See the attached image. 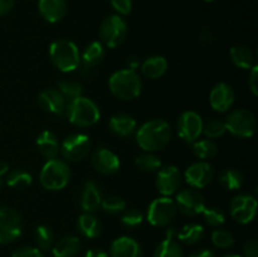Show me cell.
Here are the masks:
<instances>
[{
  "instance_id": "6da1fadb",
  "label": "cell",
  "mask_w": 258,
  "mask_h": 257,
  "mask_svg": "<svg viewBox=\"0 0 258 257\" xmlns=\"http://www.w3.org/2000/svg\"><path fill=\"white\" fill-rule=\"evenodd\" d=\"M173 131L168 121L155 118L136 128L135 138L138 145L148 153H154L165 148L170 141Z\"/></svg>"
},
{
  "instance_id": "7a4b0ae2",
  "label": "cell",
  "mask_w": 258,
  "mask_h": 257,
  "mask_svg": "<svg viewBox=\"0 0 258 257\" xmlns=\"http://www.w3.org/2000/svg\"><path fill=\"white\" fill-rule=\"evenodd\" d=\"M64 115L68 121L77 127H91L100 121L101 111L97 103L91 98L81 96L67 102Z\"/></svg>"
},
{
  "instance_id": "3957f363",
  "label": "cell",
  "mask_w": 258,
  "mask_h": 257,
  "mask_svg": "<svg viewBox=\"0 0 258 257\" xmlns=\"http://www.w3.org/2000/svg\"><path fill=\"white\" fill-rule=\"evenodd\" d=\"M49 58L57 70L63 73L75 72L81 66L78 47L70 39H57L50 44Z\"/></svg>"
},
{
  "instance_id": "277c9868",
  "label": "cell",
  "mask_w": 258,
  "mask_h": 257,
  "mask_svg": "<svg viewBox=\"0 0 258 257\" xmlns=\"http://www.w3.org/2000/svg\"><path fill=\"white\" fill-rule=\"evenodd\" d=\"M108 87L115 97L122 101H131L140 96L143 91V81L136 71L125 68L111 76L108 80Z\"/></svg>"
},
{
  "instance_id": "5b68a950",
  "label": "cell",
  "mask_w": 258,
  "mask_h": 257,
  "mask_svg": "<svg viewBox=\"0 0 258 257\" xmlns=\"http://www.w3.org/2000/svg\"><path fill=\"white\" fill-rule=\"evenodd\" d=\"M71 169L67 161L60 159H50L43 165L39 174V181L47 190H62L71 180Z\"/></svg>"
},
{
  "instance_id": "8992f818",
  "label": "cell",
  "mask_w": 258,
  "mask_h": 257,
  "mask_svg": "<svg viewBox=\"0 0 258 257\" xmlns=\"http://www.w3.org/2000/svg\"><path fill=\"white\" fill-rule=\"evenodd\" d=\"M227 131L241 139H249L254 135L257 128V121L253 113L247 108H237L224 120Z\"/></svg>"
},
{
  "instance_id": "52a82bcc",
  "label": "cell",
  "mask_w": 258,
  "mask_h": 257,
  "mask_svg": "<svg viewBox=\"0 0 258 257\" xmlns=\"http://www.w3.org/2000/svg\"><path fill=\"white\" fill-rule=\"evenodd\" d=\"M98 34L103 47L117 48L125 40L127 34V24L121 15H110L101 23Z\"/></svg>"
},
{
  "instance_id": "ba28073f",
  "label": "cell",
  "mask_w": 258,
  "mask_h": 257,
  "mask_svg": "<svg viewBox=\"0 0 258 257\" xmlns=\"http://www.w3.org/2000/svg\"><path fill=\"white\" fill-rule=\"evenodd\" d=\"M178 208L174 199L170 197H160L149 204L146 219L154 227H169L175 219Z\"/></svg>"
},
{
  "instance_id": "9c48e42d",
  "label": "cell",
  "mask_w": 258,
  "mask_h": 257,
  "mask_svg": "<svg viewBox=\"0 0 258 257\" xmlns=\"http://www.w3.org/2000/svg\"><path fill=\"white\" fill-rule=\"evenodd\" d=\"M22 217L15 209L0 206V244L17 241L22 236Z\"/></svg>"
},
{
  "instance_id": "30bf717a",
  "label": "cell",
  "mask_w": 258,
  "mask_h": 257,
  "mask_svg": "<svg viewBox=\"0 0 258 257\" xmlns=\"http://www.w3.org/2000/svg\"><path fill=\"white\" fill-rule=\"evenodd\" d=\"M91 150V140L86 134L76 133L68 135L60 144L59 153L67 161H81Z\"/></svg>"
},
{
  "instance_id": "8fae6325",
  "label": "cell",
  "mask_w": 258,
  "mask_h": 257,
  "mask_svg": "<svg viewBox=\"0 0 258 257\" xmlns=\"http://www.w3.org/2000/svg\"><path fill=\"white\" fill-rule=\"evenodd\" d=\"M257 199L252 194L242 193L234 197L229 204V213L232 218L241 224H248L257 214Z\"/></svg>"
},
{
  "instance_id": "7c38bea8",
  "label": "cell",
  "mask_w": 258,
  "mask_h": 257,
  "mask_svg": "<svg viewBox=\"0 0 258 257\" xmlns=\"http://www.w3.org/2000/svg\"><path fill=\"white\" fill-rule=\"evenodd\" d=\"M203 120L196 111H184L176 122V131L179 138L188 144L198 140L203 131Z\"/></svg>"
},
{
  "instance_id": "4fadbf2b",
  "label": "cell",
  "mask_w": 258,
  "mask_h": 257,
  "mask_svg": "<svg viewBox=\"0 0 258 257\" xmlns=\"http://www.w3.org/2000/svg\"><path fill=\"white\" fill-rule=\"evenodd\" d=\"M176 208L184 213L185 216L196 217L202 214V212L206 208V201L204 197L199 193L197 189H183L180 191H176L175 196Z\"/></svg>"
},
{
  "instance_id": "5bb4252c",
  "label": "cell",
  "mask_w": 258,
  "mask_h": 257,
  "mask_svg": "<svg viewBox=\"0 0 258 257\" xmlns=\"http://www.w3.org/2000/svg\"><path fill=\"white\" fill-rule=\"evenodd\" d=\"M156 188L163 197H170L176 194L181 184V174L174 165L161 166L156 174Z\"/></svg>"
},
{
  "instance_id": "9a60e30c",
  "label": "cell",
  "mask_w": 258,
  "mask_h": 257,
  "mask_svg": "<svg viewBox=\"0 0 258 257\" xmlns=\"http://www.w3.org/2000/svg\"><path fill=\"white\" fill-rule=\"evenodd\" d=\"M214 176L213 166L206 160L193 163L184 173V179L193 189H202L208 185Z\"/></svg>"
},
{
  "instance_id": "2e32d148",
  "label": "cell",
  "mask_w": 258,
  "mask_h": 257,
  "mask_svg": "<svg viewBox=\"0 0 258 257\" xmlns=\"http://www.w3.org/2000/svg\"><path fill=\"white\" fill-rule=\"evenodd\" d=\"M234 101H236V92L232 86L226 82L217 83L209 93V103L217 112H227L231 110Z\"/></svg>"
},
{
  "instance_id": "e0dca14e",
  "label": "cell",
  "mask_w": 258,
  "mask_h": 257,
  "mask_svg": "<svg viewBox=\"0 0 258 257\" xmlns=\"http://www.w3.org/2000/svg\"><path fill=\"white\" fill-rule=\"evenodd\" d=\"M92 165L103 175H113L120 170V158L107 148H98L92 154Z\"/></svg>"
},
{
  "instance_id": "ac0fdd59",
  "label": "cell",
  "mask_w": 258,
  "mask_h": 257,
  "mask_svg": "<svg viewBox=\"0 0 258 257\" xmlns=\"http://www.w3.org/2000/svg\"><path fill=\"white\" fill-rule=\"evenodd\" d=\"M38 103L45 112L55 116H64L67 102L57 88L43 90L38 96Z\"/></svg>"
},
{
  "instance_id": "d6986e66",
  "label": "cell",
  "mask_w": 258,
  "mask_h": 257,
  "mask_svg": "<svg viewBox=\"0 0 258 257\" xmlns=\"http://www.w3.org/2000/svg\"><path fill=\"white\" fill-rule=\"evenodd\" d=\"M110 257H144V251L136 239L122 236L111 243Z\"/></svg>"
},
{
  "instance_id": "ffe728a7",
  "label": "cell",
  "mask_w": 258,
  "mask_h": 257,
  "mask_svg": "<svg viewBox=\"0 0 258 257\" xmlns=\"http://www.w3.org/2000/svg\"><path fill=\"white\" fill-rule=\"evenodd\" d=\"M101 190L97 183L93 180H87L83 185L82 193H81L80 206L85 213H95L101 208Z\"/></svg>"
},
{
  "instance_id": "44dd1931",
  "label": "cell",
  "mask_w": 258,
  "mask_h": 257,
  "mask_svg": "<svg viewBox=\"0 0 258 257\" xmlns=\"http://www.w3.org/2000/svg\"><path fill=\"white\" fill-rule=\"evenodd\" d=\"M38 10L48 23H58L67 14L66 0H39Z\"/></svg>"
},
{
  "instance_id": "7402d4cb",
  "label": "cell",
  "mask_w": 258,
  "mask_h": 257,
  "mask_svg": "<svg viewBox=\"0 0 258 257\" xmlns=\"http://www.w3.org/2000/svg\"><path fill=\"white\" fill-rule=\"evenodd\" d=\"M108 127L116 136L128 138L136 133L138 123H136L135 118L128 113L118 112L111 116L110 121H108Z\"/></svg>"
},
{
  "instance_id": "603a6c76",
  "label": "cell",
  "mask_w": 258,
  "mask_h": 257,
  "mask_svg": "<svg viewBox=\"0 0 258 257\" xmlns=\"http://www.w3.org/2000/svg\"><path fill=\"white\" fill-rule=\"evenodd\" d=\"M37 148L39 150V153L44 156L47 160L50 159H55L59 154L60 144L58 141L57 135L54 133L49 130H44L39 134V136L37 138Z\"/></svg>"
},
{
  "instance_id": "cb8c5ba5",
  "label": "cell",
  "mask_w": 258,
  "mask_h": 257,
  "mask_svg": "<svg viewBox=\"0 0 258 257\" xmlns=\"http://www.w3.org/2000/svg\"><path fill=\"white\" fill-rule=\"evenodd\" d=\"M141 73L150 80H159L168 71V60L163 55H151L140 66Z\"/></svg>"
},
{
  "instance_id": "d4e9b609",
  "label": "cell",
  "mask_w": 258,
  "mask_h": 257,
  "mask_svg": "<svg viewBox=\"0 0 258 257\" xmlns=\"http://www.w3.org/2000/svg\"><path fill=\"white\" fill-rule=\"evenodd\" d=\"M81 239L76 236H66L54 242L52 253L54 257H75L81 251Z\"/></svg>"
},
{
  "instance_id": "484cf974",
  "label": "cell",
  "mask_w": 258,
  "mask_h": 257,
  "mask_svg": "<svg viewBox=\"0 0 258 257\" xmlns=\"http://www.w3.org/2000/svg\"><path fill=\"white\" fill-rule=\"evenodd\" d=\"M105 58V47L101 42H91L81 54V66L85 70H92L93 67L100 65Z\"/></svg>"
},
{
  "instance_id": "4316f807",
  "label": "cell",
  "mask_w": 258,
  "mask_h": 257,
  "mask_svg": "<svg viewBox=\"0 0 258 257\" xmlns=\"http://www.w3.org/2000/svg\"><path fill=\"white\" fill-rule=\"evenodd\" d=\"M77 229L86 238H96L102 232V224L95 213H82L77 219Z\"/></svg>"
},
{
  "instance_id": "83f0119b",
  "label": "cell",
  "mask_w": 258,
  "mask_h": 257,
  "mask_svg": "<svg viewBox=\"0 0 258 257\" xmlns=\"http://www.w3.org/2000/svg\"><path fill=\"white\" fill-rule=\"evenodd\" d=\"M231 59L236 67L241 70H251L254 66V57L252 50L244 44H236L231 48Z\"/></svg>"
},
{
  "instance_id": "f1b7e54d",
  "label": "cell",
  "mask_w": 258,
  "mask_h": 257,
  "mask_svg": "<svg viewBox=\"0 0 258 257\" xmlns=\"http://www.w3.org/2000/svg\"><path fill=\"white\" fill-rule=\"evenodd\" d=\"M183 248L174 237H166L156 246L154 257H183Z\"/></svg>"
},
{
  "instance_id": "f546056e",
  "label": "cell",
  "mask_w": 258,
  "mask_h": 257,
  "mask_svg": "<svg viewBox=\"0 0 258 257\" xmlns=\"http://www.w3.org/2000/svg\"><path fill=\"white\" fill-rule=\"evenodd\" d=\"M218 181L227 190H238L243 186L244 176L237 169H226L218 176Z\"/></svg>"
},
{
  "instance_id": "4dcf8cb0",
  "label": "cell",
  "mask_w": 258,
  "mask_h": 257,
  "mask_svg": "<svg viewBox=\"0 0 258 257\" xmlns=\"http://www.w3.org/2000/svg\"><path fill=\"white\" fill-rule=\"evenodd\" d=\"M204 236V228L202 224L189 223L185 224L176 233V239L185 244H194L201 241Z\"/></svg>"
},
{
  "instance_id": "1f68e13d",
  "label": "cell",
  "mask_w": 258,
  "mask_h": 257,
  "mask_svg": "<svg viewBox=\"0 0 258 257\" xmlns=\"http://www.w3.org/2000/svg\"><path fill=\"white\" fill-rule=\"evenodd\" d=\"M33 176L29 171L24 169H14L12 171H8L7 174V184L13 189H27L32 185Z\"/></svg>"
},
{
  "instance_id": "d6a6232c",
  "label": "cell",
  "mask_w": 258,
  "mask_h": 257,
  "mask_svg": "<svg viewBox=\"0 0 258 257\" xmlns=\"http://www.w3.org/2000/svg\"><path fill=\"white\" fill-rule=\"evenodd\" d=\"M135 165L138 166L141 171H145V173H154V171H158L159 169L163 166V164H161V160L159 156H156L154 153H148V151H145V153L136 156Z\"/></svg>"
},
{
  "instance_id": "836d02e7",
  "label": "cell",
  "mask_w": 258,
  "mask_h": 257,
  "mask_svg": "<svg viewBox=\"0 0 258 257\" xmlns=\"http://www.w3.org/2000/svg\"><path fill=\"white\" fill-rule=\"evenodd\" d=\"M193 153L197 158L206 160V159L214 158L218 153V146L211 139H203L193 143Z\"/></svg>"
},
{
  "instance_id": "e575fe53",
  "label": "cell",
  "mask_w": 258,
  "mask_h": 257,
  "mask_svg": "<svg viewBox=\"0 0 258 257\" xmlns=\"http://www.w3.org/2000/svg\"><path fill=\"white\" fill-rule=\"evenodd\" d=\"M35 237V243L37 247L40 251H48V249L52 248V246L54 244V233H53L52 229L48 226H38L35 228L34 232Z\"/></svg>"
},
{
  "instance_id": "d590c367",
  "label": "cell",
  "mask_w": 258,
  "mask_h": 257,
  "mask_svg": "<svg viewBox=\"0 0 258 257\" xmlns=\"http://www.w3.org/2000/svg\"><path fill=\"white\" fill-rule=\"evenodd\" d=\"M57 90L62 93L66 102H70V101L75 100V98L81 97L83 92V88L81 83L75 82V81H67V80L59 81V82H58Z\"/></svg>"
},
{
  "instance_id": "8d00e7d4",
  "label": "cell",
  "mask_w": 258,
  "mask_h": 257,
  "mask_svg": "<svg viewBox=\"0 0 258 257\" xmlns=\"http://www.w3.org/2000/svg\"><path fill=\"white\" fill-rule=\"evenodd\" d=\"M101 208L108 214H120L126 209L125 199L117 196H108L101 201Z\"/></svg>"
},
{
  "instance_id": "74e56055",
  "label": "cell",
  "mask_w": 258,
  "mask_h": 257,
  "mask_svg": "<svg viewBox=\"0 0 258 257\" xmlns=\"http://www.w3.org/2000/svg\"><path fill=\"white\" fill-rule=\"evenodd\" d=\"M202 214L207 224L211 227H221L226 222V213L219 207H206Z\"/></svg>"
},
{
  "instance_id": "f35d334b",
  "label": "cell",
  "mask_w": 258,
  "mask_h": 257,
  "mask_svg": "<svg viewBox=\"0 0 258 257\" xmlns=\"http://www.w3.org/2000/svg\"><path fill=\"white\" fill-rule=\"evenodd\" d=\"M226 131L227 128L224 121L216 118V120H211L207 123H203V131H202V134H204L207 138L213 140V139L223 136L226 134Z\"/></svg>"
},
{
  "instance_id": "ab89813d",
  "label": "cell",
  "mask_w": 258,
  "mask_h": 257,
  "mask_svg": "<svg viewBox=\"0 0 258 257\" xmlns=\"http://www.w3.org/2000/svg\"><path fill=\"white\" fill-rule=\"evenodd\" d=\"M212 242L218 248H231L234 244V237L231 232L219 228L213 231V233H212Z\"/></svg>"
},
{
  "instance_id": "60d3db41",
  "label": "cell",
  "mask_w": 258,
  "mask_h": 257,
  "mask_svg": "<svg viewBox=\"0 0 258 257\" xmlns=\"http://www.w3.org/2000/svg\"><path fill=\"white\" fill-rule=\"evenodd\" d=\"M144 221V214L143 212L139 209L130 208L125 209L122 212V217H121V223L127 228H135V227L140 226Z\"/></svg>"
},
{
  "instance_id": "b9f144b4",
  "label": "cell",
  "mask_w": 258,
  "mask_h": 257,
  "mask_svg": "<svg viewBox=\"0 0 258 257\" xmlns=\"http://www.w3.org/2000/svg\"><path fill=\"white\" fill-rule=\"evenodd\" d=\"M12 257H44V254L38 247L23 246L15 249L12 253Z\"/></svg>"
},
{
  "instance_id": "7bdbcfd3",
  "label": "cell",
  "mask_w": 258,
  "mask_h": 257,
  "mask_svg": "<svg viewBox=\"0 0 258 257\" xmlns=\"http://www.w3.org/2000/svg\"><path fill=\"white\" fill-rule=\"evenodd\" d=\"M111 7L117 15H128L133 10V0H110Z\"/></svg>"
},
{
  "instance_id": "ee69618b",
  "label": "cell",
  "mask_w": 258,
  "mask_h": 257,
  "mask_svg": "<svg viewBox=\"0 0 258 257\" xmlns=\"http://www.w3.org/2000/svg\"><path fill=\"white\" fill-rule=\"evenodd\" d=\"M248 87L254 96H258V66L254 65L249 70Z\"/></svg>"
},
{
  "instance_id": "f6af8a7d",
  "label": "cell",
  "mask_w": 258,
  "mask_h": 257,
  "mask_svg": "<svg viewBox=\"0 0 258 257\" xmlns=\"http://www.w3.org/2000/svg\"><path fill=\"white\" fill-rule=\"evenodd\" d=\"M244 257H258V242L257 239H249L243 247Z\"/></svg>"
},
{
  "instance_id": "bcb514c9",
  "label": "cell",
  "mask_w": 258,
  "mask_h": 257,
  "mask_svg": "<svg viewBox=\"0 0 258 257\" xmlns=\"http://www.w3.org/2000/svg\"><path fill=\"white\" fill-rule=\"evenodd\" d=\"M212 40H213V33H212V30L209 29V28L202 29L201 33H199V42H201V44L207 45L209 44Z\"/></svg>"
},
{
  "instance_id": "7dc6e473",
  "label": "cell",
  "mask_w": 258,
  "mask_h": 257,
  "mask_svg": "<svg viewBox=\"0 0 258 257\" xmlns=\"http://www.w3.org/2000/svg\"><path fill=\"white\" fill-rule=\"evenodd\" d=\"M15 0H0V15H5L14 8Z\"/></svg>"
},
{
  "instance_id": "c3c4849f",
  "label": "cell",
  "mask_w": 258,
  "mask_h": 257,
  "mask_svg": "<svg viewBox=\"0 0 258 257\" xmlns=\"http://www.w3.org/2000/svg\"><path fill=\"white\" fill-rule=\"evenodd\" d=\"M86 257H108V253L102 248H91L86 252Z\"/></svg>"
},
{
  "instance_id": "681fc988",
  "label": "cell",
  "mask_w": 258,
  "mask_h": 257,
  "mask_svg": "<svg viewBox=\"0 0 258 257\" xmlns=\"http://www.w3.org/2000/svg\"><path fill=\"white\" fill-rule=\"evenodd\" d=\"M189 257H216V254H214L211 249L202 248L198 249V251H194Z\"/></svg>"
},
{
  "instance_id": "f907efd6",
  "label": "cell",
  "mask_w": 258,
  "mask_h": 257,
  "mask_svg": "<svg viewBox=\"0 0 258 257\" xmlns=\"http://www.w3.org/2000/svg\"><path fill=\"white\" fill-rule=\"evenodd\" d=\"M126 63H127V70H131V71H136L138 68H140L141 66L140 59H139L138 57H130Z\"/></svg>"
},
{
  "instance_id": "816d5d0a",
  "label": "cell",
  "mask_w": 258,
  "mask_h": 257,
  "mask_svg": "<svg viewBox=\"0 0 258 257\" xmlns=\"http://www.w3.org/2000/svg\"><path fill=\"white\" fill-rule=\"evenodd\" d=\"M223 257H243V256H239V254H227V256Z\"/></svg>"
},
{
  "instance_id": "f5cc1de1",
  "label": "cell",
  "mask_w": 258,
  "mask_h": 257,
  "mask_svg": "<svg viewBox=\"0 0 258 257\" xmlns=\"http://www.w3.org/2000/svg\"><path fill=\"white\" fill-rule=\"evenodd\" d=\"M2 185H3V175L0 174V189H2Z\"/></svg>"
},
{
  "instance_id": "db71d44e",
  "label": "cell",
  "mask_w": 258,
  "mask_h": 257,
  "mask_svg": "<svg viewBox=\"0 0 258 257\" xmlns=\"http://www.w3.org/2000/svg\"><path fill=\"white\" fill-rule=\"evenodd\" d=\"M203 2H206V3H212V2H214V0H203Z\"/></svg>"
}]
</instances>
